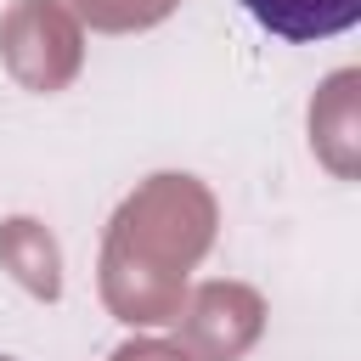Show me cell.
<instances>
[{
  "instance_id": "cell-1",
  "label": "cell",
  "mask_w": 361,
  "mask_h": 361,
  "mask_svg": "<svg viewBox=\"0 0 361 361\" xmlns=\"http://www.w3.org/2000/svg\"><path fill=\"white\" fill-rule=\"evenodd\" d=\"M254 11V23L276 39L310 45V39H333L344 28L361 23V0H243Z\"/></svg>"
}]
</instances>
